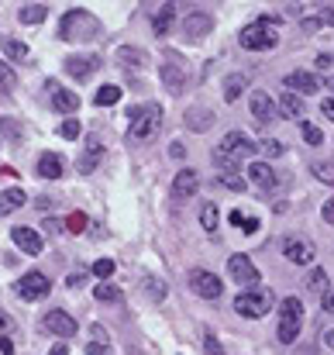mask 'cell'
<instances>
[{"mask_svg": "<svg viewBox=\"0 0 334 355\" xmlns=\"http://www.w3.org/2000/svg\"><path fill=\"white\" fill-rule=\"evenodd\" d=\"M255 152H258V145L248 135L231 131V135H224L221 145L214 148V162H218V169H224V173H238Z\"/></svg>", "mask_w": 334, "mask_h": 355, "instance_id": "1", "label": "cell"}, {"mask_svg": "<svg viewBox=\"0 0 334 355\" xmlns=\"http://www.w3.org/2000/svg\"><path fill=\"white\" fill-rule=\"evenodd\" d=\"M162 107L159 104H141V107H134L131 111V128H128V141H134V145H145V141H152L159 131H162Z\"/></svg>", "mask_w": 334, "mask_h": 355, "instance_id": "2", "label": "cell"}, {"mask_svg": "<svg viewBox=\"0 0 334 355\" xmlns=\"http://www.w3.org/2000/svg\"><path fill=\"white\" fill-rule=\"evenodd\" d=\"M100 35V21L90 14V10H69V14H62V21H59V38L62 42H90V38H97Z\"/></svg>", "mask_w": 334, "mask_h": 355, "instance_id": "3", "label": "cell"}, {"mask_svg": "<svg viewBox=\"0 0 334 355\" xmlns=\"http://www.w3.org/2000/svg\"><path fill=\"white\" fill-rule=\"evenodd\" d=\"M279 42V17H255L245 31H241V45L252 52H269Z\"/></svg>", "mask_w": 334, "mask_h": 355, "instance_id": "4", "label": "cell"}, {"mask_svg": "<svg viewBox=\"0 0 334 355\" xmlns=\"http://www.w3.org/2000/svg\"><path fill=\"white\" fill-rule=\"evenodd\" d=\"M300 324H304V300L286 297L279 304V342L283 345H293L297 335H300Z\"/></svg>", "mask_w": 334, "mask_h": 355, "instance_id": "5", "label": "cell"}, {"mask_svg": "<svg viewBox=\"0 0 334 355\" xmlns=\"http://www.w3.org/2000/svg\"><path fill=\"white\" fill-rule=\"evenodd\" d=\"M234 311H238L241 318H265V314L272 311V293L252 286V290H245V293L234 297Z\"/></svg>", "mask_w": 334, "mask_h": 355, "instance_id": "6", "label": "cell"}, {"mask_svg": "<svg viewBox=\"0 0 334 355\" xmlns=\"http://www.w3.org/2000/svg\"><path fill=\"white\" fill-rule=\"evenodd\" d=\"M17 297L21 300H28V304H38V300H45L49 297V290H52V283H49V276L45 272H28V276H21L17 279Z\"/></svg>", "mask_w": 334, "mask_h": 355, "instance_id": "7", "label": "cell"}, {"mask_svg": "<svg viewBox=\"0 0 334 355\" xmlns=\"http://www.w3.org/2000/svg\"><path fill=\"white\" fill-rule=\"evenodd\" d=\"M190 286H193V293L204 297V300H218L224 290L221 279H218L214 272H207V269H193V272H190Z\"/></svg>", "mask_w": 334, "mask_h": 355, "instance_id": "8", "label": "cell"}, {"mask_svg": "<svg viewBox=\"0 0 334 355\" xmlns=\"http://www.w3.org/2000/svg\"><path fill=\"white\" fill-rule=\"evenodd\" d=\"M227 272H231V279L241 283V286H258V269H255V262H252L248 255H231Z\"/></svg>", "mask_w": 334, "mask_h": 355, "instance_id": "9", "label": "cell"}, {"mask_svg": "<svg viewBox=\"0 0 334 355\" xmlns=\"http://www.w3.org/2000/svg\"><path fill=\"white\" fill-rule=\"evenodd\" d=\"M45 331H52V335H59V338H73L76 331H80V324H76V318H69L66 311H49L45 314Z\"/></svg>", "mask_w": 334, "mask_h": 355, "instance_id": "10", "label": "cell"}, {"mask_svg": "<svg viewBox=\"0 0 334 355\" xmlns=\"http://www.w3.org/2000/svg\"><path fill=\"white\" fill-rule=\"evenodd\" d=\"M62 66H66V73H69L73 80H90V76L100 69V55H69Z\"/></svg>", "mask_w": 334, "mask_h": 355, "instance_id": "11", "label": "cell"}, {"mask_svg": "<svg viewBox=\"0 0 334 355\" xmlns=\"http://www.w3.org/2000/svg\"><path fill=\"white\" fill-rule=\"evenodd\" d=\"M248 107H252V114L262 121V124H269V121L279 118V107H276V101H272L265 90H252V97H248Z\"/></svg>", "mask_w": 334, "mask_h": 355, "instance_id": "12", "label": "cell"}, {"mask_svg": "<svg viewBox=\"0 0 334 355\" xmlns=\"http://www.w3.org/2000/svg\"><path fill=\"white\" fill-rule=\"evenodd\" d=\"M283 255H286L293 266H310L314 255H317V248H314V241L300 238V241H286V245H283Z\"/></svg>", "mask_w": 334, "mask_h": 355, "instance_id": "13", "label": "cell"}, {"mask_svg": "<svg viewBox=\"0 0 334 355\" xmlns=\"http://www.w3.org/2000/svg\"><path fill=\"white\" fill-rule=\"evenodd\" d=\"M211 28H214V17H211V14H204V10H193V14H186V21H183V35H186V38H193V42H197V38H204Z\"/></svg>", "mask_w": 334, "mask_h": 355, "instance_id": "14", "label": "cell"}, {"mask_svg": "<svg viewBox=\"0 0 334 355\" xmlns=\"http://www.w3.org/2000/svg\"><path fill=\"white\" fill-rule=\"evenodd\" d=\"M10 238H14V245H17L21 252H28V255H42V248H45V241H42V235H38L35 228H14Z\"/></svg>", "mask_w": 334, "mask_h": 355, "instance_id": "15", "label": "cell"}, {"mask_svg": "<svg viewBox=\"0 0 334 355\" xmlns=\"http://www.w3.org/2000/svg\"><path fill=\"white\" fill-rule=\"evenodd\" d=\"M286 87L304 97V94H317V90H321V80H317L314 73H307V69H297V73L286 76Z\"/></svg>", "mask_w": 334, "mask_h": 355, "instance_id": "16", "label": "cell"}, {"mask_svg": "<svg viewBox=\"0 0 334 355\" xmlns=\"http://www.w3.org/2000/svg\"><path fill=\"white\" fill-rule=\"evenodd\" d=\"M197 190H200V176H197L193 169H179L176 180H173V197L183 200V197H193Z\"/></svg>", "mask_w": 334, "mask_h": 355, "instance_id": "17", "label": "cell"}, {"mask_svg": "<svg viewBox=\"0 0 334 355\" xmlns=\"http://www.w3.org/2000/svg\"><path fill=\"white\" fill-rule=\"evenodd\" d=\"M276 107H279V118H297L304 121V114H307V104H304V97L300 94H283L279 101H276Z\"/></svg>", "mask_w": 334, "mask_h": 355, "instance_id": "18", "label": "cell"}, {"mask_svg": "<svg viewBox=\"0 0 334 355\" xmlns=\"http://www.w3.org/2000/svg\"><path fill=\"white\" fill-rule=\"evenodd\" d=\"M49 94H52V104H55V111H62V114H73V111L80 107V97H76L73 90H66V87H55V83H49Z\"/></svg>", "mask_w": 334, "mask_h": 355, "instance_id": "19", "label": "cell"}, {"mask_svg": "<svg viewBox=\"0 0 334 355\" xmlns=\"http://www.w3.org/2000/svg\"><path fill=\"white\" fill-rule=\"evenodd\" d=\"M245 90H248V76H245V73H231V76H224V101H227V104L241 101Z\"/></svg>", "mask_w": 334, "mask_h": 355, "instance_id": "20", "label": "cell"}, {"mask_svg": "<svg viewBox=\"0 0 334 355\" xmlns=\"http://www.w3.org/2000/svg\"><path fill=\"white\" fill-rule=\"evenodd\" d=\"M100 159H104V141H100V138H90V141H87V155H80V173H83V176L94 173Z\"/></svg>", "mask_w": 334, "mask_h": 355, "instance_id": "21", "label": "cell"}, {"mask_svg": "<svg viewBox=\"0 0 334 355\" xmlns=\"http://www.w3.org/2000/svg\"><path fill=\"white\" fill-rule=\"evenodd\" d=\"M248 180H252L258 190H272V187H276V173H272L265 162H252V166H248Z\"/></svg>", "mask_w": 334, "mask_h": 355, "instance_id": "22", "label": "cell"}, {"mask_svg": "<svg viewBox=\"0 0 334 355\" xmlns=\"http://www.w3.org/2000/svg\"><path fill=\"white\" fill-rule=\"evenodd\" d=\"M38 176H42V180H59V176H62V159H59L55 152H42V159H38Z\"/></svg>", "mask_w": 334, "mask_h": 355, "instance_id": "23", "label": "cell"}, {"mask_svg": "<svg viewBox=\"0 0 334 355\" xmlns=\"http://www.w3.org/2000/svg\"><path fill=\"white\" fill-rule=\"evenodd\" d=\"M117 62H121V66H128V69H141V66L148 62V55H145L141 49L121 45V49H117Z\"/></svg>", "mask_w": 334, "mask_h": 355, "instance_id": "24", "label": "cell"}, {"mask_svg": "<svg viewBox=\"0 0 334 355\" xmlns=\"http://www.w3.org/2000/svg\"><path fill=\"white\" fill-rule=\"evenodd\" d=\"M24 200H28V197H24V190H21V187L3 190V193H0V214H14L17 207H24Z\"/></svg>", "mask_w": 334, "mask_h": 355, "instance_id": "25", "label": "cell"}, {"mask_svg": "<svg viewBox=\"0 0 334 355\" xmlns=\"http://www.w3.org/2000/svg\"><path fill=\"white\" fill-rule=\"evenodd\" d=\"M173 24H176V10H173V3H166V7L155 14V21H152V31L162 38V35H169V31H173Z\"/></svg>", "mask_w": 334, "mask_h": 355, "instance_id": "26", "label": "cell"}, {"mask_svg": "<svg viewBox=\"0 0 334 355\" xmlns=\"http://www.w3.org/2000/svg\"><path fill=\"white\" fill-rule=\"evenodd\" d=\"M162 83H166L169 94H183V90H186V76H183V69H176V66H162Z\"/></svg>", "mask_w": 334, "mask_h": 355, "instance_id": "27", "label": "cell"}, {"mask_svg": "<svg viewBox=\"0 0 334 355\" xmlns=\"http://www.w3.org/2000/svg\"><path fill=\"white\" fill-rule=\"evenodd\" d=\"M186 124H190V128H197V131H207V128L214 124V114H211V111H204V107H193V111H186Z\"/></svg>", "mask_w": 334, "mask_h": 355, "instance_id": "28", "label": "cell"}, {"mask_svg": "<svg viewBox=\"0 0 334 355\" xmlns=\"http://www.w3.org/2000/svg\"><path fill=\"white\" fill-rule=\"evenodd\" d=\"M45 14H49V10H45L42 3H24L17 17H21V24H42V21H45Z\"/></svg>", "mask_w": 334, "mask_h": 355, "instance_id": "29", "label": "cell"}, {"mask_svg": "<svg viewBox=\"0 0 334 355\" xmlns=\"http://www.w3.org/2000/svg\"><path fill=\"white\" fill-rule=\"evenodd\" d=\"M304 290H314V293H324V290H331V279H328V272H324V269H310V276H307Z\"/></svg>", "mask_w": 334, "mask_h": 355, "instance_id": "30", "label": "cell"}, {"mask_svg": "<svg viewBox=\"0 0 334 355\" xmlns=\"http://www.w3.org/2000/svg\"><path fill=\"white\" fill-rule=\"evenodd\" d=\"M0 49H3L10 59H17V62H24V59H28V45H24V42H17V38H0Z\"/></svg>", "mask_w": 334, "mask_h": 355, "instance_id": "31", "label": "cell"}, {"mask_svg": "<svg viewBox=\"0 0 334 355\" xmlns=\"http://www.w3.org/2000/svg\"><path fill=\"white\" fill-rule=\"evenodd\" d=\"M117 101H121V87H111V83H107V87H100V90H97V97H94V104H97V107H111V104H117Z\"/></svg>", "mask_w": 334, "mask_h": 355, "instance_id": "32", "label": "cell"}, {"mask_svg": "<svg viewBox=\"0 0 334 355\" xmlns=\"http://www.w3.org/2000/svg\"><path fill=\"white\" fill-rule=\"evenodd\" d=\"M200 225H204V232H218V207L214 204H200Z\"/></svg>", "mask_w": 334, "mask_h": 355, "instance_id": "33", "label": "cell"}, {"mask_svg": "<svg viewBox=\"0 0 334 355\" xmlns=\"http://www.w3.org/2000/svg\"><path fill=\"white\" fill-rule=\"evenodd\" d=\"M310 173H314L321 183L334 187V162H314V166H310Z\"/></svg>", "mask_w": 334, "mask_h": 355, "instance_id": "34", "label": "cell"}, {"mask_svg": "<svg viewBox=\"0 0 334 355\" xmlns=\"http://www.w3.org/2000/svg\"><path fill=\"white\" fill-rule=\"evenodd\" d=\"M300 131H304V141H307V145H321V141H324L321 128H317V124H310L307 118H304V124H300Z\"/></svg>", "mask_w": 334, "mask_h": 355, "instance_id": "35", "label": "cell"}, {"mask_svg": "<svg viewBox=\"0 0 334 355\" xmlns=\"http://www.w3.org/2000/svg\"><path fill=\"white\" fill-rule=\"evenodd\" d=\"M94 297H97V300H104V304H107V300H111V304H117V300H121V290H117V286H111V283H100V286L94 290Z\"/></svg>", "mask_w": 334, "mask_h": 355, "instance_id": "36", "label": "cell"}, {"mask_svg": "<svg viewBox=\"0 0 334 355\" xmlns=\"http://www.w3.org/2000/svg\"><path fill=\"white\" fill-rule=\"evenodd\" d=\"M14 83H17V76H14V69L0 59V90L7 94V90H14Z\"/></svg>", "mask_w": 334, "mask_h": 355, "instance_id": "37", "label": "cell"}, {"mask_svg": "<svg viewBox=\"0 0 334 355\" xmlns=\"http://www.w3.org/2000/svg\"><path fill=\"white\" fill-rule=\"evenodd\" d=\"M59 135H62L66 141H76V138H80V121L66 118V121H62V124H59Z\"/></svg>", "mask_w": 334, "mask_h": 355, "instance_id": "38", "label": "cell"}, {"mask_svg": "<svg viewBox=\"0 0 334 355\" xmlns=\"http://www.w3.org/2000/svg\"><path fill=\"white\" fill-rule=\"evenodd\" d=\"M145 290H148V297H152L155 304H159V300H166V293H169V290H166V283H159V279H145Z\"/></svg>", "mask_w": 334, "mask_h": 355, "instance_id": "39", "label": "cell"}, {"mask_svg": "<svg viewBox=\"0 0 334 355\" xmlns=\"http://www.w3.org/2000/svg\"><path fill=\"white\" fill-rule=\"evenodd\" d=\"M94 276L111 279V276H114V262H111V259H97V262H94Z\"/></svg>", "mask_w": 334, "mask_h": 355, "instance_id": "40", "label": "cell"}, {"mask_svg": "<svg viewBox=\"0 0 334 355\" xmlns=\"http://www.w3.org/2000/svg\"><path fill=\"white\" fill-rule=\"evenodd\" d=\"M262 152L276 159V155H283V152H286V145H283V141H276V138H265V141H262Z\"/></svg>", "mask_w": 334, "mask_h": 355, "instance_id": "41", "label": "cell"}, {"mask_svg": "<svg viewBox=\"0 0 334 355\" xmlns=\"http://www.w3.org/2000/svg\"><path fill=\"white\" fill-rule=\"evenodd\" d=\"M204 355H224L221 342H218V338H214V335H211V331H207V335H204Z\"/></svg>", "mask_w": 334, "mask_h": 355, "instance_id": "42", "label": "cell"}, {"mask_svg": "<svg viewBox=\"0 0 334 355\" xmlns=\"http://www.w3.org/2000/svg\"><path fill=\"white\" fill-rule=\"evenodd\" d=\"M221 180H224V187H227V190H245V180H241L238 173H224Z\"/></svg>", "mask_w": 334, "mask_h": 355, "instance_id": "43", "label": "cell"}, {"mask_svg": "<svg viewBox=\"0 0 334 355\" xmlns=\"http://www.w3.org/2000/svg\"><path fill=\"white\" fill-rule=\"evenodd\" d=\"M321 307H324V314H334V290L321 293Z\"/></svg>", "mask_w": 334, "mask_h": 355, "instance_id": "44", "label": "cell"}, {"mask_svg": "<svg viewBox=\"0 0 334 355\" xmlns=\"http://www.w3.org/2000/svg\"><path fill=\"white\" fill-rule=\"evenodd\" d=\"M87 355H107V345L104 342H94V345H87Z\"/></svg>", "mask_w": 334, "mask_h": 355, "instance_id": "45", "label": "cell"}, {"mask_svg": "<svg viewBox=\"0 0 334 355\" xmlns=\"http://www.w3.org/2000/svg\"><path fill=\"white\" fill-rule=\"evenodd\" d=\"M169 155H173V159H183V155H186V148H183L179 141H173V145H169Z\"/></svg>", "mask_w": 334, "mask_h": 355, "instance_id": "46", "label": "cell"}, {"mask_svg": "<svg viewBox=\"0 0 334 355\" xmlns=\"http://www.w3.org/2000/svg\"><path fill=\"white\" fill-rule=\"evenodd\" d=\"M321 111H324V118H331V121H334V97H328V101L321 104Z\"/></svg>", "mask_w": 334, "mask_h": 355, "instance_id": "47", "label": "cell"}, {"mask_svg": "<svg viewBox=\"0 0 334 355\" xmlns=\"http://www.w3.org/2000/svg\"><path fill=\"white\" fill-rule=\"evenodd\" d=\"M0 352H3V355H14V342H10V338H3V335H0Z\"/></svg>", "mask_w": 334, "mask_h": 355, "instance_id": "48", "label": "cell"}, {"mask_svg": "<svg viewBox=\"0 0 334 355\" xmlns=\"http://www.w3.org/2000/svg\"><path fill=\"white\" fill-rule=\"evenodd\" d=\"M324 221L334 228V200H328V204H324Z\"/></svg>", "mask_w": 334, "mask_h": 355, "instance_id": "49", "label": "cell"}, {"mask_svg": "<svg viewBox=\"0 0 334 355\" xmlns=\"http://www.w3.org/2000/svg\"><path fill=\"white\" fill-rule=\"evenodd\" d=\"M0 128H3L10 138H17V128H14V121H0Z\"/></svg>", "mask_w": 334, "mask_h": 355, "instance_id": "50", "label": "cell"}, {"mask_svg": "<svg viewBox=\"0 0 334 355\" xmlns=\"http://www.w3.org/2000/svg\"><path fill=\"white\" fill-rule=\"evenodd\" d=\"M321 342H324L328 349H334V331H324V338H321Z\"/></svg>", "mask_w": 334, "mask_h": 355, "instance_id": "51", "label": "cell"}, {"mask_svg": "<svg viewBox=\"0 0 334 355\" xmlns=\"http://www.w3.org/2000/svg\"><path fill=\"white\" fill-rule=\"evenodd\" d=\"M49 355H69V349H66V345H55V349H52Z\"/></svg>", "mask_w": 334, "mask_h": 355, "instance_id": "52", "label": "cell"}, {"mask_svg": "<svg viewBox=\"0 0 334 355\" xmlns=\"http://www.w3.org/2000/svg\"><path fill=\"white\" fill-rule=\"evenodd\" d=\"M3 328H7V314L0 311V331H3Z\"/></svg>", "mask_w": 334, "mask_h": 355, "instance_id": "53", "label": "cell"}, {"mask_svg": "<svg viewBox=\"0 0 334 355\" xmlns=\"http://www.w3.org/2000/svg\"><path fill=\"white\" fill-rule=\"evenodd\" d=\"M328 90H331V94H334V76H328Z\"/></svg>", "mask_w": 334, "mask_h": 355, "instance_id": "54", "label": "cell"}]
</instances>
